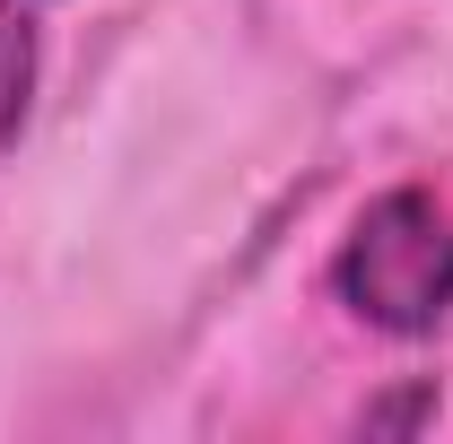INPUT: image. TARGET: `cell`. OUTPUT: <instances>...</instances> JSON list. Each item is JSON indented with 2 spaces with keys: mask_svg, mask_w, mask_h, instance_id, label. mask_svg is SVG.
<instances>
[{
  "mask_svg": "<svg viewBox=\"0 0 453 444\" xmlns=\"http://www.w3.org/2000/svg\"><path fill=\"white\" fill-rule=\"evenodd\" d=\"M332 287L366 332L427 340L453 314V210L418 183L366 201L332 253Z\"/></svg>",
  "mask_w": 453,
  "mask_h": 444,
  "instance_id": "1",
  "label": "cell"
},
{
  "mask_svg": "<svg viewBox=\"0 0 453 444\" xmlns=\"http://www.w3.org/2000/svg\"><path fill=\"white\" fill-rule=\"evenodd\" d=\"M27 96H35V18L18 0H0V157L27 131Z\"/></svg>",
  "mask_w": 453,
  "mask_h": 444,
  "instance_id": "2",
  "label": "cell"
},
{
  "mask_svg": "<svg viewBox=\"0 0 453 444\" xmlns=\"http://www.w3.org/2000/svg\"><path fill=\"white\" fill-rule=\"evenodd\" d=\"M427 418H436V384H410L384 410H366V427H427Z\"/></svg>",
  "mask_w": 453,
  "mask_h": 444,
  "instance_id": "3",
  "label": "cell"
}]
</instances>
